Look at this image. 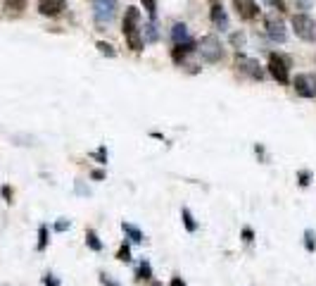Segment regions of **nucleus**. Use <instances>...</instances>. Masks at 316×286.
I'll return each mask as SVG.
<instances>
[{
    "instance_id": "f3484780",
    "label": "nucleus",
    "mask_w": 316,
    "mask_h": 286,
    "mask_svg": "<svg viewBox=\"0 0 316 286\" xmlns=\"http://www.w3.org/2000/svg\"><path fill=\"white\" fill-rule=\"evenodd\" d=\"M86 246H88L93 253H100L105 248L103 241H100V236H98V231H93V229L86 231Z\"/></svg>"
},
{
    "instance_id": "a211bd4d",
    "label": "nucleus",
    "mask_w": 316,
    "mask_h": 286,
    "mask_svg": "<svg viewBox=\"0 0 316 286\" xmlns=\"http://www.w3.org/2000/svg\"><path fill=\"white\" fill-rule=\"evenodd\" d=\"M174 43H190V36H188V27L186 24H176L172 31Z\"/></svg>"
},
{
    "instance_id": "9d476101",
    "label": "nucleus",
    "mask_w": 316,
    "mask_h": 286,
    "mask_svg": "<svg viewBox=\"0 0 316 286\" xmlns=\"http://www.w3.org/2000/svg\"><path fill=\"white\" fill-rule=\"evenodd\" d=\"M67 10V0H38V12L43 17H57Z\"/></svg>"
},
{
    "instance_id": "0eeeda50",
    "label": "nucleus",
    "mask_w": 316,
    "mask_h": 286,
    "mask_svg": "<svg viewBox=\"0 0 316 286\" xmlns=\"http://www.w3.org/2000/svg\"><path fill=\"white\" fill-rule=\"evenodd\" d=\"M266 34H269V38L276 43H285V38H288L285 24H283V19H278L276 14H269L266 17Z\"/></svg>"
},
{
    "instance_id": "bb28decb",
    "label": "nucleus",
    "mask_w": 316,
    "mask_h": 286,
    "mask_svg": "<svg viewBox=\"0 0 316 286\" xmlns=\"http://www.w3.org/2000/svg\"><path fill=\"white\" fill-rule=\"evenodd\" d=\"M43 286H62V281L57 279L55 274H45L43 277Z\"/></svg>"
},
{
    "instance_id": "20e7f679",
    "label": "nucleus",
    "mask_w": 316,
    "mask_h": 286,
    "mask_svg": "<svg viewBox=\"0 0 316 286\" xmlns=\"http://www.w3.org/2000/svg\"><path fill=\"white\" fill-rule=\"evenodd\" d=\"M269 74H271L278 84H288L290 81V64L281 53H271V55H269Z\"/></svg>"
},
{
    "instance_id": "2f4dec72",
    "label": "nucleus",
    "mask_w": 316,
    "mask_h": 286,
    "mask_svg": "<svg viewBox=\"0 0 316 286\" xmlns=\"http://www.w3.org/2000/svg\"><path fill=\"white\" fill-rule=\"evenodd\" d=\"M231 41H233V46H240V48H242L245 38H242V34H233V38H231Z\"/></svg>"
},
{
    "instance_id": "f03ea898",
    "label": "nucleus",
    "mask_w": 316,
    "mask_h": 286,
    "mask_svg": "<svg viewBox=\"0 0 316 286\" xmlns=\"http://www.w3.org/2000/svg\"><path fill=\"white\" fill-rule=\"evenodd\" d=\"M198 53L202 55L205 62H219L224 57V50H221V41L216 36H202V41L198 43Z\"/></svg>"
},
{
    "instance_id": "72a5a7b5",
    "label": "nucleus",
    "mask_w": 316,
    "mask_h": 286,
    "mask_svg": "<svg viewBox=\"0 0 316 286\" xmlns=\"http://www.w3.org/2000/svg\"><path fill=\"white\" fill-rule=\"evenodd\" d=\"M214 3H219V0H212V5H214Z\"/></svg>"
},
{
    "instance_id": "423d86ee",
    "label": "nucleus",
    "mask_w": 316,
    "mask_h": 286,
    "mask_svg": "<svg viewBox=\"0 0 316 286\" xmlns=\"http://www.w3.org/2000/svg\"><path fill=\"white\" fill-rule=\"evenodd\" d=\"M114 10H117V0H98L95 5V21L100 27L110 24L114 19Z\"/></svg>"
},
{
    "instance_id": "1a4fd4ad",
    "label": "nucleus",
    "mask_w": 316,
    "mask_h": 286,
    "mask_svg": "<svg viewBox=\"0 0 316 286\" xmlns=\"http://www.w3.org/2000/svg\"><path fill=\"white\" fill-rule=\"evenodd\" d=\"M233 7H235V12H238V17L245 21H252L259 14V5L254 0H233Z\"/></svg>"
},
{
    "instance_id": "2eb2a0df",
    "label": "nucleus",
    "mask_w": 316,
    "mask_h": 286,
    "mask_svg": "<svg viewBox=\"0 0 316 286\" xmlns=\"http://www.w3.org/2000/svg\"><path fill=\"white\" fill-rule=\"evenodd\" d=\"M192 50V41L190 43H176V48H174V53H172V57H174V62H183L188 57V53Z\"/></svg>"
},
{
    "instance_id": "f704fd0d",
    "label": "nucleus",
    "mask_w": 316,
    "mask_h": 286,
    "mask_svg": "<svg viewBox=\"0 0 316 286\" xmlns=\"http://www.w3.org/2000/svg\"><path fill=\"white\" fill-rule=\"evenodd\" d=\"M152 286H159V284H157V281H155V284H152Z\"/></svg>"
},
{
    "instance_id": "5701e85b",
    "label": "nucleus",
    "mask_w": 316,
    "mask_h": 286,
    "mask_svg": "<svg viewBox=\"0 0 316 286\" xmlns=\"http://www.w3.org/2000/svg\"><path fill=\"white\" fill-rule=\"evenodd\" d=\"M24 0H7L5 3V10H10V12H19V10H24Z\"/></svg>"
},
{
    "instance_id": "6ab92c4d",
    "label": "nucleus",
    "mask_w": 316,
    "mask_h": 286,
    "mask_svg": "<svg viewBox=\"0 0 316 286\" xmlns=\"http://www.w3.org/2000/svg\"><path fill=\"white\" fill-rule=\"evenodd\" d=\"M304 251L316 253V231L314 229H304Z\"/></svg>"
},
{
    "instance_id": "9b49d317",
    "label": "nucleus",
    "mask_w": 316,
    "mask_h": 286,
    "mask_svg": "<svg viewBox=\"0 0 316 286\" xmlns=\"http://www.w3.org/2000/svg\"><path fill=\"white\" fill-rule=\"evenodd\" d=\"M121 231L126 234V238H129L131 244H143L145 241V234L140 229H138L136 224H131V222H121Z\"/></svg>"
},
{
    "instance_id": "412c9836",
    "label": "nucleus",
    "mask_w": 316,
    "mask_h": 286,
    "mask_svg": "<svg viewBox=\"0 0 316 286\" xmlns=\"http://www.w3.org/2000/svg\"><path fill=\"white\" fill-rule=\"evenodd\" d=\"M117 260L119 262H131V241H124V244L119 246V251H117Z\"/></svg>"
},
{
    "instance_id": "cd10ccee",
    "label": "nucleus",
    "mask_w": 316,
    "mask_h": 286,
    "mask_svg": "<svg viewBox=\"0 0 316 286\" xmlns=\"http://www.w3.org/2000/svg\"><path fill=\"white\" fill-rule=\"evenodd\" d=\"M98 277H100V284H103V286H121V284H119V281H114V279H112V277H107V274H105V272H100V274H98Z\"/></svg>"
},
{
    "instance_id": "c85d7f7f",
    "label": "nucleus",
    "mask_w": 316,
    "mask_h": 286,
    "mask_svg": "<svg viewBox=\"0 0 316 286\" xmlns=\"http://www.w3.org/2000/svg\"><path fill=\"white\" fill-rule=\"evenodd\" d=\"M69 227H71V222H69V219H57L53 229H55V231H67Z\"/></svg>"
},
{
    "instance_id": "aec40b11",
    "label": "nucleus",
    "mask_w": 316,
    "mask_h": 286,
    "mask_svg": "<svg viewBox=\"0 0 316 286\" xmlns=\"http://www.w3.org/2000/svg\"><path fill=\"white\" fill-rule=\"evenodd\" d=\"M311 182H314V172H311V169H297V184H300L302 189H307Z\"/></svg>"
},
{
    "instance_id": "7c9ffc66",
    "label": "nucleus",
    "mask_w": 316,
    "mask_h": 286,
    "mask_svg": "<svg viewBox=\"0 0 316 286\" xmlns=\"http://www.w3.org/2000/svg\"><path fill=\"white\" fill-rule=\"evenodd\" d=\"M143 5H145V10H148V14L155 17V0H143Z\"/></svg>"
},
{
    "instance_id": "4468645a",
    "label": "nucleus",
    "mask_w": 316,
    "mask_h": 286,
    "mask_svg": "<svg viewBox=\"0 0 316 286\" xmlns=\"http://www.w3.org/2000/svg\"><path fill=\"white\" fill-rule=\"evenodd\" d=\"M136 279L138 281H152V265L148 260H140L136 267Z\"/></svg>"
},
{
    "instance_id": "f8f14e48",
    "label": "nucleus",
    "mask_w": 316,
    "mask_h": 286,
    "mask_svg": "<svg viewBox=\"0 0 316 286\" xmlns=\"http://www.w3.org/2000/svg\"><path fill=\"white\" fill-rule=\"evenodd\" d=\"M212 21H214V27L221 29V31H226L228 29V17H226V12H224V7H221L219 3H214L212 5Z\"/></svg>"
},
{
    "instance_id": "4be33fe9",
    "label": "nucleus",
    "mask_w": 316,
    "mask_h": 286,
    "mask_svg": "<svg viewBox=\"0 0 316 286\" xmlns=\"http://www.w3.org/2000/svg\"><path fill=\"white\" fill-rule=\"evenodd\" d=\"M90 158H93V160H98L100 165H107V146H100L95 153H90Z\"/></svg>"
},
{
    "instance_id": "473e14b6",
    "label": "nucleus",
    "mask_w": 316,
    "mask_h": 286,
    "mask_svg": "<svg viewBox=\"0 0 316 286\" xmlns=\"http://www.w3.org/2000/svg\"><path fill=\"white\" fill-rule=\"evenodd\" d=\"M169 286H186V281L181 279V277H172V281H169Z\"/></svg>"
},
{
    "instance_id": "7ed1b4c3",
    "label": "nucleus",
    "mask_w": 316,
    "mask_h": 286,
    "mask_svg": "<svg viewBox=\"0 0 316 286\" xmlns=\"http://www.w3.org/2000/svg\"><path fill=\"white\" fill-rule=\"evenodd\" d=\"M290 24H293V31H295L297 38H302L307 43H311L316 38V21L309 14H295Z\"/></svg>"
},
{
    "instance_id": "6e6552de",
    "label": "nucleus",
    "mask_w": 316,
    "mask_h": 286,
    "mask_svg": "<svg viewBox=\"0 0 316 286\" xmlns=\"http://www.w3.org/2000/svg\"><path fill=\"white\" fill-rule=\"evenodd\" d=\"M293 86H295L297 96L316 98V81H314V77H309V74H297L295 81H293Z\"/></svg>"
},
{
    "instance_id": "c756f323",
    "label": "nucleus",
    "mask_w": 316,
    "mask_h": 286,
    "mask_svg": "<svg viewBox=\"0 0 316 286\" xmlns=\"http://www.w3.org/2000/svg\"><path fill=\"white\" fill-rule=\"evenodd\" d=\"M105 169H90V179H93V182H103L105 179Z\"/></svg>"
},
{
    "instance_id": "b1692460",
    "label": "nucleus",
    "mask_w": 316,
    "mask_h": 286,
    "mask_svg": "<svg viewBox=\"0 0 316 286\" xmlns=\"http://www.w3.org/2000/svg\"><path fill=\"white\" fill-rule=\"evenodd\" d=\"M240 238L245 241V244H252V241H254V229H252V227H242Z\"/></svg>"
},
{
    "instance_id": "f257e3e1",
    "label": "nucleus",
    "mask_w": 316,
    "mask_h": 286,
    "mask_svg": "<svg viewBox=\"0 0 316 286\" xmlns=\"http://www.w3.org/2000/svg\"><path fill=\"white\" fill-rule=\"evenodd\" d=\"M124 38L131 50H143V36H140V12L138 7H129L124 14Z\"/></svg>"
},
{
    "instance_id": "a878e982",
    "label": "nucleus",
    "mask_w": 316,
    "mask_h": 286,
    "mask_svg": "<svg viewBox=\"0 0 316 286\" xmlns=\"http://www.w3.org/2000/svg\"><path fill=\"white\" fill-rule=\"evenodd\" d=\"M0 195L5 198V203H12V198H14V193H12V186H10V184H5V186L0 189Z\"/></svg>"
},
{
    "instance_id": "dca6fc26",
    "label": "nucleus",
    "mask_w": 316,
    "mask_h": 286,
    "mask_svg": "<svg viewBox=\"0 0 316 286\" xmlns=\"http://www.w3.org/2000/svg\"><path fill=\"white\" fill-rule=\"evenodd\" d=\"M48 244H50V229H48V224H41V227H38V244H36V251L43 253L48 248Z\"/></svg>"
},
{
    "instance_id": "ddd939ff",
    "label": "nucleus",
    "mask_w": 316,
    "mask_h": 286,
    "mask_svg": "<svg viewBox=\"0 0 316 286\" xmlns=\"http://www.w3.org/2000/svg\"><path fill=\"white\" fill-rule=\"evenodd\" d=\"M181 222H183V227H186V231L188 234H195V231L200 229V224H198V219L192 217V212L188 208H181Z\"/></svg>"
},
{
    "instance_id": "39448f33",
    "label": "nucleus",
    "mask_w": 316,
    "mask_h": 286,
    "mask_svg": "<svg viewBox=\"0 0 316 286\" xmlns=\"http://www.w3.org/2000/svg\"><path fill=\"white\" fill-rule=\"evenodd\" d=\"M235 67H238L242 74H248L252 81H261V79H264V72H261L259 62H257V60H252V57L238 55V57H235Z\"/></svg>"
},
{
    "instance_id": "393cba45",
    "label": "nucleus",
    "mask_w": 316,
    "mask_h": 286,
    "mask_svg": "<svg viewBox=\"0 0 316 286\" xmlns=\"http://www.w3.org/2000/svg\"><path fill=\"white\" fill-rule=\"evenodd\" d=\"M98 48H100V53H103V55H110V57H114V55H117V53H114V48H112L110 43H105V41H100V43H98Z\"/></svg>"
}]
</instances>
